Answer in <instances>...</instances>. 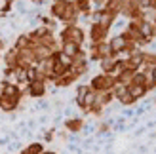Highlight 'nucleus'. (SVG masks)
<instances>
[{"label":"nucleus","instance_id":"f257e3e1","mask_svg":"<svg viewBox=\"0 0 156 154\" xmlns=\"http://www.w3.org/2000/svg\"><path fill=\"white\" fill-rule=\"evenodd\" d=\"M50 13L55 21H61L63 25H76L80 13L76 12L73 0H63V2H51Z\"/></svg>","mask_w":156,"mask_h":154},{"label":"nucleus","instance_id":"f03ea898","mask_svg":"<svg viewBox=\"0 0 156 154\" xmlns=\"http://www.w3.org/2000/svg\"><path fill=\"white\" fill-rule=\"evenodd\" d=\"M61 42H74L78 46H84L86 42V30L78 25H65V29L59 33Z\"/></svg>","mask_w":156,"mask_h":154},{"label":"nucleus","instance_id":"7ed1b4c3","mask_svg":"<svg viewBox=\"0 0 156 154\" xmlns=\"http://www.w3.org/2000/svg\"><path fill=\"white\" fill-rule=\"evenodd\" d=\"M90 89L95 91V93H99V91H112V88L116 86V78L112 74H97L93 76V78L90 80Z\"/></svg>","mask_w":156,"mask_h":154},{"label":"nucleus","instance_id":"20e7f679","mask_svg":"<svg viewBox=\"0 0 156 154\" xmlns=\"http://www.w3.org/2000/svg\"><path fill=\"white\" fill-rule=\"evenodd\" d=\"M0 95L12 99V101H15V103H21V99H23V95H25V91H23V88L19 86V84L2 80V82H0Z\"/></svg>","mask_w":156,"mask_h":154},{"label":"nucleus","instance_id":"39448f33","mask_svg":"<svg viewBox=\"0 0 156 154\" xmlns=\"http://www.w3.org/2000/svg\"><path fill=\"white\" fill-rule=\"evenodd\" d=\"M107 57H114L111 48H108V42H101V44H91L90 53H88V59L91 61H101V59H107Z\"/></svg>","mask_w":156,"mask_h":154},{"label":"nucleus","instance_id":"423d86ee","mask_svg":"<svg viewBox=\"0 0 156 154\" xmlns=\"http://www.w3.org/2000/svg\"><path fill=\"white\" fill-rule=\"evenodd\" d=\"M46 93H48V82L46 80L36 78L25 86V95H29V97H44Z\"/></svg>","mask_w":156,"mask_h":154},{"label":"nucleus","instance_id":"0eeeda50","mask_svg":"<svg viewBox=\"0 0 156 154\" xmlns=\"http://www.w3.org/2000/svg\"><path fill=\"white\" fill-rule=\"evenodd\" d=\"M86 36H90V42L91 44H101V42H107V36H108V30L105 27H101L99 23H91L90 30L86 33Z\"/></svg>","mask_w":156,"mask_h":154},{"label":"nucleus","instance_id":"6e6552de","mask_svg":"<svg viewBox=\"0 0 156 154\" xmlns=\"http://www.w3.org/2000/svg\"><path fill=\"white\" fill-rule=\"evenodd\" d=\"M107 42H108V48H111L114 59L118 57L124 50H126V44H128V40L124 38V34H122V33H120V34H116V36H112L111 40H107Z\"/></svg>","mask_w":156,"mask_h":154},{"label":"nucleus","instance_id":"1a4fd4ad","mask_svg":"<svg viewBox=\"0 0 156 154\" xmlns=\"http://www.w3.org/2000/svg\"><path fill=\"white\" fill-rule=\"evenodd\" d=\"M126 4H128V0H105L103 10L107 13L114 15V17H118V15H122V10L126 8Z\"/></svg>","mask_w":156,"mask_h":154},{"label":"nucleus","instance_id":"9d476101","mask_svg":"<svg viewBox=\"0 0 156 154\" xmlns=\"http://www.w3.org/2000/svg\"><path fill=\"white\" fill-rule=\"evenodd\" d=\"M30 51H33L34 63H40V61L51 57V53L55 50H51V48H48V46H44V44H34V46H30Z\"/></svg>","mask_w":156,"mask_h":154},{"label":"nucleus","instance_id":"9b49d317","mask_svg":"<svg viewBox=\"0 0 156 154\" xmlns=\"http://www.w3.org/2000/svg\"><path fill=\"white\" fill-rule=\"evenodd\" d=\"M126 61V67L131 68V71H141L143 68V50H137L133 53H129V57L128 59H124Z\"/></svg>","mask_w":156,"mask_h":154},{"label":"nucleus","instance_id":"f8f14e48","mask_svg":"<svg viewBox=\"0 0 156 154\" xmlns=\"http://www.w3.org/2000/svg\"><path fill=\"white\" fill-rule=\"evenodd\" d=\"M34 57H33V51L30 50H23L19 51V55H17V68H23V71H27V68L30 67H34Z\"/></svg>","mask_w":156,"mask_h":154},{"label":"nucleus","instance_id":"ddd939ff","mask_svg":"<svg viewBox=\"0 0 156 154\" xmlns=\"http://www.w3.org/2000/svg\"><path fill=\"white\" fill-rule=\"evenodd\" d=\"M99 67H101V72L103 74H116L118 72V61L114 57H107V59H101L99 61Z\"/></svg>","mask_w":156,"mask_h":154},{"label":"nucleus","instance_id":"4468645a","mask_svg":"<svg viewBox=\"0 0 156 154\" xmlns=\"http://www.w3.org/2000/svg\"><path fill=\"white\" fill-rule=\"evenodd\" d=\"M133 74H135V71H131V68H128V67L120 68V71L114 74V78H116V84H122V86H128V84H131V80H133Z\"/></svg>","mask_w":156,"mask_h":154},{"label":"nucleus","instance_id":"2eb2a0df","mask_svg":"<svg viewBox=\"0 0 156 154\" xmlns=\"http://www.w3.org/2000/svg\"><path fill=\"white\" fill-rule=\"evenodd\" d=\"M82 50H84L82 46H78V44H74V42H61V48H59V51H63L65 55H69L71 59H74Z\"/></svg>","mask_w":156,"mask_h":154},{"label":"nucleus","instance_id":"dca6fc26","mask_svg":"<svg viewBox=\"0 0 156 154\" xmlns=\"http://www.w3.org/2000/svg\"><path fill=\"white\" fill-rule=\"evenodd\" d=\"M73 4L76 8V12L80 15H90L93 12V4L91 0H73Z\"/></svg>","mask_w":156,"mask_h":154},{"label":"nucleus","instance_id":"f3484780","mask_svg":"<svg viewBox=\"0 0 156 154\" xmlns=\"http://www.w3.org/2000/svg\"><path fill=\"white\" fill-rule=\"evenodd\" d=\"M78 78L73 74V72H67V74H63V76H59V78H55L53 80V86H57V88H69L71 84H74Z\"/></svg>","mask_w":156,"mask_h":154},{"label":"nucleus","instance_id":"a211bd4d","mask_svg":"<svg viewBox=\"0 0 156 154\" xmlns=\"http://www.w3.org/2000/svg\"><path fill=\"white\" fill-rule=\"evenodd\" d=\"M17 55H19V51L13 50V48H10L6 51V55H4L6 68H17Z\"/></svg>","mask_w":156,"mask_h":154},{"label":"nucleus","instance_id":"6ab92c4d","mask_svg":"<svg viewBox=\"0 0 156 154\" xmlns=\"http://www.w3.org/2000/svg\"><path fill=\"white\" fill-rule=\"evenodd\" d=\"M30 38L29 34H19L17 38H15V42H13V50H17V51H23V50H30Z\"/></svg>","mask_w":156,"mask_h":154},{"label":"nucleus","instance_id":"aec40b11","mask_svg":"<svg viewBox=\"0 0 156 154\" xmlns=\"http://www.w3.org/2000/svg\"><path fill=\"white\" fill-rule=\"evenodd\" d=\"M82 128H84V120L82 118H69V120H65V129L71 131V133H78Z\"/></svg>","mask_w":156,"mask_h":154},{"label":"nucleus","instance_id":"412c9836","mask_svg":"<svg viewBox=\"0 0 156 154\" xmlns=\"http://www.w3.org/2000/svg\"><path fill=\"white\" fill-rule=\"evenodd\" d=\"M17 107H19V103H15V101H12V99L0 95V110H4V112H13V110H17Z\"/></svg>","mask_w":156,"mask_h":154},{"label":"nucleus","instance_id":"4be33fe9","mask_svg":"<svg viewBox=\"0 0 156 154\" xmlns=\"http://www.w3.org/2000/svg\"><path fill=\"white\" fill-rule=\"evenodd\" d=\"M88 93H90V86H88V84H80V86L76 88V105L80 107V109L84 107V99H86Z\"/></svg>","mask_w":156,"mask_h":154},{"label":"nucleus","instance_id":"5701e85b","mask_svg":"<svg viewBox=\"0 0 156 154\" xmlns=\"http://www.w3.org/2000/svg\"><path fill=\"white\" fill-rule=\"evenodd\" d=\"M51 59H53V80L69 72V67H67L65 63H61V61H57V59L53 57V55H51Z\"/></svg>","mask_w":156,"mask_h":154},{"label":"nucleus","instance_id":"b1692460","mask_svg":"<svg viewBox=\"0 0 156 154\" xmlns=\"http://www.w3.org/2000/svg\"><path fill=\"white\" fill-rule=\"evenodd\" d=\"M126 88H128V91H129V93L133 95L135 99H141V97H145L147 93H149L145 86H135V84H128Z\"/></svg>","mask_w":156,"mask_h":154},{"label":"nucleus","instance_id":"393cba45","mask_svg":"<svg viewBox=\"0 0 156 154\" xmlns=\"http://www.w3.org/2000/svg\"><path fill=\"white\" fill-rule=\"evenodd\" d=\"M114 21H116L114 15L107 13V12L103 10V15H101V19H99V25H101V27H105L107 30H111V27H112V23H114Z\"/></svg>","mask_w":156,"mask_h":154},{"label":"nucleus","instance_id":"a878e982","mask_svg":"<svg viewBox=\"0 0 156 154\" xmlns=\"http://www.w3.org/2000/svg\"><path fill=\"white\" fill-rule=\"evenodd\" d=\"M44 152V145L42 143H30L29 147L21 150V154H42Z\"/></svg>","mask_w":156,"mask_h":154},{"label":"nucleus","instance_id":"bb28decb","mask_svg":"<svg viewBox=\"0 0 156 154\" xmlns=\"http://www.w3.org/2000/svg\"><path fill=\"white\" fill-rule=\"evenodd\" d=\"M143 67H147V68L156 67V53L154 51H143Z\"/></svg>","mask_w":156,"mask_h":154},{"label":"nucleus","instance_id":"cd10ccee","mask_svg":"<svg viewBox=\"0 0 156 154\" xmlns=\"http://www.w3.org/2000/svg\"><path fill=\"white\" fill-rule=\"evenodd\" d=\"M116 99H118V101H120V105H124V107H131V105H135V101H137V99H135L133 95H131L128 89L124 91V93H122L120 97H116Z\"/></svg>","mask_w":156,"mask_h":154},{"label":"nucleus","instance_id":"c85d7f7f","mask_svg":"<svg viewBox=\"0 0 156 154\" xmlns=\"http://www.w3.org/2000/svg\"><path fill=\"white\" fill-rule=\"evenodd\" d=\"M4 80L17 84V68H4Z\"/></svg>","mask_w":156,"mask_h":154},{"label":"nucleus","instance_id":"c756f323","mask_svg":"<svg viewBox=\"0 0 156 154\" xmlns=\"http://www.w3.org/2000/svg\"><path fill=\"white\" fill-rule=\"evenodd\" d=\"M145 88H147V91H152V89H156V82L151 78V74L147 72V80H145Z\"/></svg>","mask_w":156,"mask_h":154},{"label":"nucleus","instance_id":"7c9ffc66","mask_svg":"<svg viewBox=\"0 0 156 154\" xmlns=\"http://www.w3.org/2000/svg\"><path fill=\"white\" fill-rule=\"evenodd\" d=\"M12 6H13V0H6V2H4V6H2V13L10 12V10H12Z\"/></svg>","mask_w":156,"mask_h":154},{"label":"nucleus","instance_id":"2f4dec72","mask_svg":"<svg viewBox=\"0 0 156 154\" xmlns=\"http://www.w3.org/2000/svg\"><path fill=\"white\" fill-rule=\"evenodd\" d=\"M145 68H147V67H145ZM147 72H149V74H151V78L156 82V67H151V68H147Z\"/></svg>","mask_w":156,"mask_h":154},{"label":"nucleus","instance_id":"473e14b6","mask_svg":"<svg viewBox=\"0 0 156 154\" xmlns=\"http://www.w3.org/2000/svg\"><path fill=\"white\" fill-rule=\"evenodd\" d=\"M51 137H53V129H51V131H48V133H46V139H44V141H51Z\"/></svg>","mask_w":156,"mask_h":154},{"label":"nucleus","instance_id":"72a5a7b5","mask_svg":"<svg viewBox=\"0 0 156 154\" xmlns=\"http://www.w3.org/2000/svg\"><path fill=\"white\" fill-rule=\"evenodd\" d=\"M42 154H57V152H53V150H44Z\"/></svg>","mask_w":156,"mask_h":154},{"label":"nucleus","instance_id":"f704fd0d","mask_svg":"<svg viewBox=\"0 0 156 154\" xmlns=\"http://www.w3.org/2000/svg\"><path fill=\"white\" fill-rule=\"evenodd\" d=\"M2 48H4V40H0V53H2Z\"/></svg>","mask_w":156,"mask_h":154},{"label":"nucleus","instance_id":"c9c22d12","mask_svg":"<svg viewBox=\"0 0 156 154\" xmlns=\"http://www.w3.org/2000/svg\"><path fill=\"white\" fill-rule=\"evenodd\" d=\"M51 2H63V0H51Z\"/></svg>","mask_w":156,"mask_h":154}]
</instances>
